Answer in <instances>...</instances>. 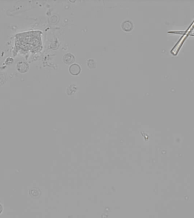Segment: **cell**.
Returning <instances> with one entry per match:
<instances>
[{"mask_svg": "<svg viewBox=\"0 0 194 218\" xmlns=\"http://www.w3.org/2000/svg\"><path fill=\"white\" fill-rule=\"evenodd\" d=\"M87 66L90 69H94L96 67V63L93 59H90L87 62Z\"/></svg>", "mask_w": 194, "mask_h": 218, "instance_id": "cell-5", "label": "cell"}, {"mask_svg": "<svg viewBox=\"0 0 194 218\" xmlns=\"http://www.w3.org/2000/svg\"></svg>", "mask_w": 194, "mask_h": 218, "instance_id": "cell-7", "label": "cell"}, {"mask_svg": "<svg viewBox=\"0 0 194 218\" xmlns=\"http://www.w3.org/2000/svg\"><path fill=\"white\" fill-rule=\"evenodd\" d=\"M2 206L0 204V214L2 213Z\"/></svg>", "mask_w": 194, "mask_h": 218, "instance_id": "cell-6", "label": "cell"}, {"mask_svg": "<svg viewBox=\"0 0 194 218\" xmlns=\"http://www.w3.org/2000/svg\"><path fill=\"white\" fill-rule=\"evenodd\" d=\"M75 61L74 56L71 53H67L63 56V62L66 64H72Z\"/></svg>", "mask_w": 194, "mask_h": 218, "instance_id": "cell-2", "label": "cell"}, {"mask_svg": "<svg viewBox=\"0 0 194 218\" xmlns=\"http://www.w3.org/2000/svg\"><path fill=\"white\" fill-rule=\"evenodd\" d=\"M69 72L71 74L77 76L80 74L81 72V67L77 64H73L69 67Z\"/></svg>", "mask_w": 194, "mask_h": 218, "instance_id": "cell-1", "label": "cell"}, {"mask_svg": "<svg viewBox=\"0 0 194 218\" xmlns=\"http://www.w3.org/2000/svg\"><path fill=\"white\" fill-rule=\"evenodd\" d=\"M122 29L126 31H130L133 28V24L129 21H126L122 23Z\"/></svg>", "mask_w": 194, "mask_h": 218, "instance_id": "cell-3", "label": "cell"}, {"mask_svg": "<svg viewBox=\"0 0 194 218\" xmlns=\"http://www.w3.org/2000/svg\"><path fill=\"white\" fill-rule=\"evenodd\" d=\"M30 195L33 197H38L39 196L40 192L39 189H33L32 190H30Z\"/></svg>", "mask_w": 194, "mask_h": 218, "instance_id": "cell-4", "label": "cell"}]
</instances>
